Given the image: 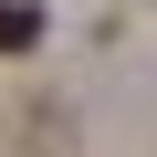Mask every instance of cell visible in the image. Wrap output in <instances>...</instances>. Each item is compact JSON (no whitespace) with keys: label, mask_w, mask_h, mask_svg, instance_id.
<instances>
[{"label":"cell","mask_w":157,"mask_h":157,"mask_svg":"<svg viewBox=\"0 0 157 157\" xmlns=\"http://www.w3.org/2000/svg\"><path fill=\"white\" fill-rule=\"evenodd\" d=\"M42 42V11H32V0H0V52H32Z\"/></svg>","instance_id":"6da1fadb"}]
</instances>
